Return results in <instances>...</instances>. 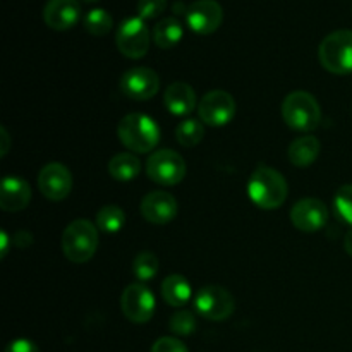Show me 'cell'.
<instances>
[{"label": "cell", "mask_w": 352, "mask_h": 352, "mask_svg": "<svg viewBox=\"0 0 352 352\" xmlns=\"http://www.w3.org/2000/svg\"><path fill=\"white\" fill-rule=\"evenodd\" d=\"M289 195L284 175L275 168L260 165L248 181V196L261 210L280 208Z\"/></svg>", "instance_id": "6da1fadb"}, {"label": "cell", "mask_w": 352, "mask_h": 352, "mask_svg": "<svg viewBox=\"0 0 352 352\" xmlns=\"http://www.w3.org/2000/svg\"><path fill=\"white\" fill-rule=\"evenodd\" d=\"M117 136L127 150L134 153H148L160 141V127L157 120L146 113L134 112L122 117L117 127Z\"/></svg>", "instance_id": "7a4b0ae2"}, {"label": "cell", "mask_w": 352, "mask_h": 352, "mask_svg": "<svg viewBox=\"0 0 352 352\" xmlns=\"http://www.w3.org/2000/svg\"><path fill=\"white\" fill-rule=\"evenodd\" d=\"M282 117L291 129L309 133L320 126L322 109L311 93L298 89L289 93L282 102Z\"/></svg>", "instance_id": "3957f363"}, {"label": "cell", "mask_w": 352, "mask_h": 352, "mask_svg": "<svg viewBox=\"0 0 352 352\" xmlns=\"http://www.w3.org/2000/svg\"><path fill=\"white\" fill-rule=\"evenodd\" d=\"M98 227L89 220L78 219L65 227L62 234V251L72 263H86L98 250Z\"/></svg>", "instance_id": "277c9868"}, {"label": "cell", "mask_w": 352, "mask_h": 352, "mask_svg": "<svg viewBox=\"0 0 352 352\" xmlns=\"http://www.w3.org/2000/svg\"><path fill=\"white\" fill-rule=\"evenodd\" d=\"M320 64L337 76L352 74V31L339 30L327 34L318 47Z\"/></svg>", "instance_id": "5b68a950"}, {"label": "cell", "mask_w": 352, "mask_h": 352, "mask_svg": "<svg viewBox=\"0 0 352 352\" xmlns=\"http://www.w3.org/2000/svg\"><path fill=\"white\" fill-rule=\"evenodd\" d=\"M116 43L120 54L127 58H143L150 50L151 34L146 26V21L140 16L124 19L119 24L116 33Z\"/></svg>", "instance_id": "8992f818"}, {"label": "cell", "mask_w": 352, "mask_h": 352, "mask_svg": "<svg viewBox=\"0 0 352 352\" xmlns=\"http://www.w3.org/2000/svg\"><path fill=\"white\" fill-rule=\"evenodd\" d=\"M186 170L182 155L170 148L153 151L146 160V175L160 186L179 184L186 177Z\"/></svg>", "instance_id": "52a82bcc"}, {"label": "cell", "mask_w": 352, "mask_h": 352, "mask_svg": "<svg viewBox=\"0 0 352 352\" xmlns=\"http://www.w3.org/2000/svg\"><path fill=\"white\" fill-rule=\"evenodd\" d=\"M155 308H157L155 294L143 282L127 285L120 296V311L129 322L138 325L150 322L155 315Z\"/></svg>", "instance_id": "ba28073f"}, {"label": "cell", "mask_w": 352, "mask_h": 352, "mask_svg": "<svg viewBox=\"0 0 352 352\" xmlns=\"http://www.w3.org/2000/svg\"><path fill=\"white\" fill-rule=\"evenodd\" d=\"M195 309L210 322H223L236 309L232 294L220 285H205L195 296Z\"/></svg>", "instance_id": "9c48e42d"}, {"label": "cell", "mask_w": 352, "mask_h": 352, "mask_svg": "<svg viewBox=\"0 0 352 352\" xmlns=\"http://www.w3.org/2000/svg\"><path fill=\"white\" fill-rule=\"evenodd\" d=\"M198 116L206 126H227L236 116V100L223 89H212L199 100Z\"/></svg>", "instance_id": "30bf717a"}, {"label": "cell", "mask_w": 352, "mask_h": 352, "mask_svg": "<svg viewBox=\"0 0 352 352\" xmlns=\"http://www.w3.org/2000/svg\"><path fill=\"white\" fill-rule=\"evenodd\" d=\"M160 89V78L150 67H133L120 78V91L131 100L146 102L151 100Z\"/></svg>", "instance_id": "8fae6325"}, {"label": "cell", "mask_w": 352, "mask_h": 352, "mask_svg": "<svg viewBox=\"0 0 352 352\" xmlns=\"http://www.w3.org/2000/svg\"><path fill=\"white\" fill-rule=\"evenodd\" d=\"M38 189L50 201H62L71 195V170L60 162H50L38 174Z\"/></svg>", "instance_id": "7c38bea8"}, {"label": "cell", "mask_w": 352, "mask_h": 352, "mask_svg": "<svg viewBox=\"0 0 352 352\" xmlns=\"http://www.w3.org/2000/svg\"><path fill=\"white\" fill-rule=\"evenodd\" d=\"M223 21V9L215 0H196L186 9V23L196 34L215 33Z\"/></svg>", "instance_id": "4fadbf2b"}, {"label": "cell", "mask_w": 352, "mask_h": 352, "mask_svg": "<svg viewBox=\"0 0 352 352\" xmlns=\"http://www.w3.org/2000/svg\"><path fill=\"white\" fill-rule=\"evenodd\" d=\"M292 226L306 234L323 229L329 222V208L322 199L305 198L299 199L291 210Z\"/></svg>", "instance_id": "5bb4252c"}, {"label": "cell", "mask_w": 352, "mask_h": 352, "mask_svg": "<svg viewBox=\"0 0 352 352\" xmlns=\"http://www.w3.org/2000/svg\"><path fill=\"white\" fill-rule=\"evenodd\" d=\"M177 199L167 191H151L141 201V215L155 226L170 223L177 217Z\"/></svg>", "instance_id": "9a60e30c"}, {"label": "cell", "mask_w": 352, "mask_h": 352, "mask_svg": "<svg viewBox=\"0 0 352 352\" xmlns=\"http://www.w3.org/2000/svg\"><path fill=\"white\" fill-rule=\"evenodd\" d=\"M81 19L79 0H48L43 7V21L50 30L67 31Z\"/></svg>", "instance_id": "2e32d148"}, {"label": "cell", "mask_w": 352, "mask_h": 352, "mask_svg": "<svg viewBox=\"0 0 352 352\" xmlns=\"http://www.w3.org/2000/svg\"><path fill=\"white\" fill-rule=\"evenodd\" d=\"M31 201V188L23 177L7 175L0 188V208L3 212H21Z\"/></svg>", "instance_id": "e0dca14e"}, {"label": "cell", "mask_w": 352, "mask_h": 352, "mask_svg": "<svg viewBox=\"0 0 352 352\" xmlns=\"http://www.w3.org/2000/svg\"><path fill=\"white\" fill-rule=\"evenodd\" d=\"M164 103L172 116L186 117L195 110L196 93L192 86H189L188 82L175 81L168 85V88L165 89Z\"/></svg>", "instance_id": "ac0fdd59"}, {"label": "cell", "mask_w": 352, "mask_h": 352, "mask_svg": "<svg viewBox=\"0 0 352 352\" xmlns=\"http://www.w3.org/2000/svg\"><path fill=\"white\" fill-rule=\"evenodd\" d=\"M320 140L315 136H299L289 144L287 157L294 167H309L320 155Z\"/></svg>", "instance_id": "d6986e66"}, {"label": "cell", "mask_w": 352, "mask_h": 352, "mask_svg": "<svg viewBox=\"0 0 352 352\" xmlns=\"http://www.w3.org/2000/svg\"><path fill=\"white\" fill-rule=\"evenodd\" d=\"M162 298L174 308H182L192 298V289L188 278L179 274L168 275L162 284Z\"/></svg>", "instance_id": "ffe728a7"}, {"label": "cell", "mask_w": 352, "mask_h": 352, "mask_svg": "<svg viewBox=\"0 0 352 352\" xmlns=\"http://www.w3.org/2000/svg\"><path fill=\"white\" fill-rule=\"evenodd\" d=\"M184 36L182 24L175 17H165L160 19L153 28V41L158 48H174Z\"/></svg>", "instance_id": "44dd1931"}, {"label": "cell", "mask_w": 352, "mask_h": 352, "mask_svg": "<svg viewBox=\"0 0 352 352\" xmlns=\"http://www.w3.org/2000/svg\"><path fill=\"white\" fill-rule=\"evenodd\" d=\"M141 172V162L133 153H119L110 158L109 174L119 182H129L136 179Z\"/></svg>", "instance_id": "7402d4cb"}, {"label": "cell", "mask_w": 352, "mask_h": 352, "mask_svg": "<svg viewBox=\"0 0 352 352\" xmlns=\"http://www.w3.org/2000/svg\"><path fill=\"white\" fill-rule=\"evenodd\" d=\"M126 226V213L117 205H105L96 213V227L105 234H117Z\"/></svg>", "instance_id": "603a6c76"}, {"label": "cell", "mask_w": 352, "mask_h": 352, "mask_svg": "<svg viewBox=\"0 0 352 352\" xmlns=\"http://www.w3.org/2000/svg\"><path fill=\"white\" fill-rule=\"evenodd\" d=\"M203 136H205V124L195 117L184 119L175 127V140L184 148H192L199 144Z\"/></svg>", "instance_id": "cb8c5ba5"}, {"label": "cell", "mask_w": 352, "mask_h": 352, "mask_svg": "<svg viewBox=\"0 0 352 352\" xmlns=\"http://www.w3.org/2000/svg\"><path fill=\"white\" fill-rule=\"evenodd\" d=\"M85 30L93 36H105L112 31L113 19L105 9H91L82 19Z\"/></svg>", "instance_id": "d4e9b609"}, {"label": "cell", "mask_w": 352, "mask_h": 352, "mask_svg": "<svg viewBox=\"0 0 352 352\" xmlns=\"http://www.w3.org/2000/svg\"><path fill=\"white\" fill-rule=\"evenodd\" d=\"M158 268H160L158 258L151 251H143L133 261V274L140 282L151 280L158 274Z\"/></svg>", "instance_id": "484cf974"}, {"label": "cell", "mask_w": 352, "mask_h": 352, "mask_svg": "<svg viewBox=\"0 0 352 352\" xmlns=\"http://www.w3.org/2000/svg\"><path fill=\"white\" fill-rule=\"evenodd\" d=\"M333 208L339 219L352 226V184H346L337 189L333 196Z\"/></svg>", "instance_id": "4316f807"}, {"label": "cell", "mask_w": 352, "mask_h": 352, "mask_svg": "<svg viewBox=\"0 0 352 352\" xmlns=\"http://www.w3.org/2000/svg\"><path fill=\"white\" fill-rule=\"evenodd\" d=\"M168 329L172 330V333L181 337L191 336L196 330V318L191 311L188 309H181V311L174 313L170 316V322H168Z\"/></svg>", "instance_id": "83f0119b"}, {"label": "cell", "mask_w": 352, "mask_h": 352, "mask_svg": "<svg viewBox=\"0 0 352 352\" xmlns=\"http://www.w3.org/2000/svg\"><path fill=\"white\" fill-rule=\"evenodd\" d=\"M167 7V0H138V16L143 21L157 19Z\"/></svg>", "instance_id": "f1b7e54d"}, {"label": "cell", "mask_w": 352, "mask_h": 352, "mask_svg": "<svg viewBox=\"0 0 352 352\" xmlns=\"http://www.w3.org/2000/svg\"><path fill=\"white\" fill-rule=\"evenodd\" d=\"M151 352H189L188 347L175 337H162L151 347Z\"/></svg>", "instance_id": "f546056e"}, {"label": "cell", "mask_w": 352, "mask_h": 352, "mask_svg": "<svg viewBox=\"0 0 352 352\" xmlns=\"http://www.w3.org/2000/svg\"><path fill=\"white\" fill-rule=\"evenodd\" d=\"M6 352H40L36 344L30 339H16L6 347Z\"/></svg>", "instance_id": "4dcf8cb0"}, {"label": "cell", "mask_w": 352, "mask_h": 352, "mask_svg": "<svg viewBox=\"0 0 352 352\" xmlns=\"http://www.w3.org/2000/svg\"><path fill=\"white\" fill-rule=\"evenodd\" d=\"M14 243L19 248H30L31 243H33V237H31V234L26 232V230H19V232L16 234V237H14Z\"/></svg>", "instance_id": "1f68e13d"}, {"label": "cell", "mask_w": 352, "mask_h": 352, "mask_svg": "<svg viewBox=\"0 0 352 352\" xmlns=\"http://www.w3.org/2000/svg\"><path fill=\"white\" fill-rule=\"evenodd\" d=\"M0 140L3 141V144H2V148H0V155H2V157H6L7 155V151H9V143H10V138H9V134H7V131H6V127H0Z\"/></svg>", "instance_id": "d6a6232c"}, {"label": "cell", "mask_w": 352, "mask_h": 352, "mask_svg": "<svg viewBox=\"0 0 352 352\" xmlns=\"http://www.w3.org/2000/svg\"><path fill=\"white\" fill-rule=\"evenodd\" d=\"M0 239H2V246H0V256L6 258L7 251H9V236H7V230H0Z\"/></svg>", "instance_id": "836d02e7"}, {"label": "cell", "mask_w": 352, "mask_h": 352, "mask_svg": "<svg viewBox=\"0 0 352 352\" xmlns=\"http://www.w3.org/2000/svg\"><path fill=\"white\" fill-rule=\"evenodd\" d=\"M344 250H346V253L349 254V256H352V229L346 234V237H344Z\"/></svg>", "instance_id": "e575fe53"}, {"label": "cell", "mask_w": 352, "mask_h": 352, "mask_svg": "<svg viewBox=\"0 0 352 352\" xmlns=\"http://www.w3.org/2000/svg\"><path fill=\"white\" fill-rule=\"evenodd\" d=\"M82 2H88V3H93V2H98V0H82Z\"/></svg>", "instance_id": "d590c367"}]
</instances>
